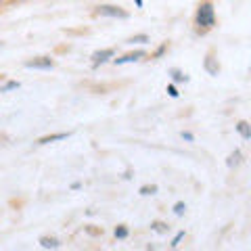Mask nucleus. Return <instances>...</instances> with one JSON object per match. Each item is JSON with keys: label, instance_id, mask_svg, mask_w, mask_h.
<instances>
[{"label": "nucleus", "instance_id": "nucleus-16", "mask_svg": "<svg viewBox=\"0 0 251 251\" xmlns=\"http://www.w3.org/2000/svg\"><path fill=\"white\" fill-rule=\"evenodd\" d=\"M15 88H19V82H6L2 88H0V92H9V90H15Z\"/></svg>", "mask_w": 251, "mask_h": 251}, {"label": "nucleus", "instance_id": "nucleus-7", "mask_svg": "<svg viewBox=\"0 0 251 251\" xmlns=\"http://www.w3.org/2000/svg\"><path fill=\"white\" fill-rule=\"evenodd\" d=\"M205 69H207L209 75H218L220 74V65H218V61L211 57V54H207V59H205Z\"/></svg>", "mask_w": 251, "mask_h": 251}, {"label": "nucleus", "instance_id": "nucleus-2", "mask_svg": "<svg viewBox=\"0 0 251 251\" xmlns=\"http://www.w3.org/2000/svg\"><path fill=\"white\" fill-rule=\"evenodd\" d=\"M97 13L103 15V17H120V19L128 17V13H126L124 9H120V6H113V4H103V6H99Z\"/></svg>", "mask_w": 251, "mask_h": 251}, {"label": "nucleus", "instance_id": "nucleus-14", "mask_svg": "<svg viewBox=\"0 0 251 251\" xmlns=\"http://www.w3.org/2000/svg\"><path fill=\"white\" fill-rule=\"evenodd\" d=\"M115 237L117 239H126V237H128V228H126V226H117V228H115Z\"/></svg>", "mask_w": 251, "mask_h": 251}, {"label": "nucleus", "instance_id": "nucleus-8", "mask_svg": "<svg viewBox=\"0 0 251 251\" xmlns=\"http://www.w3.org/2000/svg\"><path fill=\"white\" fill-rule=\"evenodd\" d=\"M40 245L44 249H59L61 243H59V239H54V237H42L40 239Z\"/></svg>", "mask_w": 251, "mask_h": 251}, {"label": "nucleus", "instance_id": "nucleus-11", "mask_svg": "<svg viewBox=\"0 0 251 251\" xmlns=\"http://www.w3.org/2000/svg\"><path fill=\"white\" fill-rule=\"evenodd\" d=\"M145 42H149V36H145V34L134 36V38H130L128 40V44H145Z\"/></svg>", "mask_w": 251, "mask_h": 251}, {"label": "nucleus", "instance_id": "nucleus-22", "mask_svg": "<svg viewBox=\"0 0 251 251\" xmlns=\"http://www.w3.org/2000/svg\"><path fill=\"white\" fill-rule=\"evenodd\" d=\"M72 188H74V191H77V188H82V184H80V182H74Z\"/></svg>", "mask_w": 251, "mask_h": 251}, {"label": "nucleus", "instance_id": "nucleus-23", "mask_svg": "<svg viewBox=\"0 0 251 251\" xmlns=\"http://www.w3.org/2000/svg\"><path fill=\"white\" fill-rule=\"evenodd\" d=\"M136 4H138V6H143V0H136Z\"/></svg>", "mask_w": 251, "mask_h": 251}, {"label": "nucleus", "instance_id": "nucleus-3", "mask_svg": "<svg viewBox=\"0 0 251 251\" xmlns=\"http://www.w3.org/2000/svg\"><path fill=\"white\" fill-rule=\"evenodd\" d=\"M113 54H115V50H113V49L97 50V52L92 54V67H99L100 63H105V61H109V59H113Z\"/></svg>", "mask_w": 251, "mask_h": 251}, {"label": "nucleus", "instance_id": "nucleus-13", "mask_svg": "<svg viewBox=\"0 0 251 251\" xmlns=\"http://www.w3.org/2000/svg\"><path fill=\"white\" fill-rule=\"evenodd\" d=\"M151 228L155 230V232H159V234H163V232H168V226L163 224V222H153L151 224Z\"/></svg>", "mask_w": 251, "mask_h": 251}, {"label": "nucleus", "instance_id": "nucleus-15", "mask_svg": "<svg viewBox=\"0 0 251 251\" xmlns=\"http://www.w3.org/2000/svg\"><path fill=\"white\" fill-rule=\"evenodd\" d=\"M157 193V186L151 184V186H140V195H155Z\"/></svg>", "mask_w": 251, "mask_h": 251}, {"label": "nucleus", "instance_id": "nucleus-1", "mask_svg": "<svg viewBox=\"0 0 251 251\" xmlns=\"http://www.w3.org/2000/svg\"><path fill=\"white\" fill-rule=\"evenodd\" d=\"M197 23L203 27H211L216 23V15H214V4L211 2H201L199 11H197Z\"/></svg>", "mask_w": 251, "mask_h": 251}, {"label": "nucleus", "instance_id": "nucleus-4", "mask_svg": "<svg viewBox=\"0 0 251 251\" xmlns=\"http://www.w3.org/2000/svg\"><path fill=\"white\" fill-rule=\"evenodd\" d=\"M52 59L49 57H38V59H31L25 63V67H31V69H52Z\"/></svg>", "mask_w": 251, "mask_h": 251}, {"label": "nucleus", "instance_id": "nucleus-9", "mask_svg": "<svg viewBox=\"0 0 251 251\" xmlns=\"http://www.w3.org/2000/svg\"><path fill=\"white\" fill-rule=\"evenodd\" d=\"M237 130H239V134H241L243 138H245V140H249V138H251V126H249L247 122H239Z\"/></svg>", "mask_w": 251, "mask_h": 251}, {"label": "nucleus", "instance_id": "nucleus-6", "mask_svg": "<svg viewBox=\"0 0 251 251\" xmlns=\"http://www.w3.org/2000/svg\"><path fill=\"white\" fill-rule=\"evenodd\" d=\"M69 136V132H59V134H50V136H42L38 140V145H49V143H57V140H65Z\"/></svg>", "mask_w": 251, "mask_h": 251}, {"label": "nucleus", "instance_id": "nucleus-17", "mask_svg": "<svg viewBox=\"0 0 251 251\" xmlns=\"http://www.w3.org/2000/svg\"><path fill=\"white\" fill-rule=\"evenodd\" d=\"M184 211H186V205H184L182 201H180V203H176V205H174V214H176V216H182Z\"/></svg>", "mask_w": 251, "mask_h": 251}, {"label": "nucleus", "instance_id": "nucleus-24", "mask_svg": "<svg viewBox=\"0 0 251 251\" xmlns=\"http://www.w3.org/2000/svg\"><path fill=\"white\" fill-rule=\"evenodd\" d=\"M0 46H2V42H0Z\"/></svg>", "mask_w": 251, "mask_h": 251}, {"label": "nucleus", "instance_id": "nucleus-18", "mask_svg": "<svg viewBox=\"0 0 251 251\" xmlns=\"http://www.w3.org/2000/svg\"><path fill=\"white\" fill-rule=\"evenodd\" d=\"M184 239V230H180L178 234H176V237H174V241H172V247H178L180 245V241H182Z\"/></svg>", "mask_w": 251, "mask_h": 251}, {"label": "nucleus", "instance_id": "nucleus-20", "mask_svg": "<svg viewBox=\"0 0 251 251\" xmlns=\"http://www.w3.org/2000/svg\"><path fill=\"white\" fill-rule=\"evenodd\" d=\"M166 49H168V44H161L159 49H157V52H155V57H161L163 52H166Z\"/></svg>", "mask_w": 251, "mask_h": 251}, {"label": "nucleus", "instance_id": "nucleus-10", "mask_svg": "<svg viewBox=\"0 0 251 251\" xmlns=\"http://www.w3.org/2000/svg\"><path fill=\"white\" fill-rule=\"evenodd\" d=\"M226 163H228V168L239 166V163H241V151H234V153L228 157V161H226Z\"/></svg>", "mask_w": 251, "mask_h": 251}, {"label": "nucleus", "instance_id": "nucleus-12", "mask_svg": "<svg viewBox=\"0 0 251 251\" xmlns=\"http://www.w3.org/2000/svg\"><path fill=\"white\" fill-rule=\"evenodd\" d=\"M172 77H174V82H186L188 77L180 72V69H172Z\"/></svg>", "mask_w": 251, "mask_h": 251}, {"label": "nucleus", "instance_id": "nucleus-5", "mask_svg": "<svg viewBox=\"0 0 251 251\" xmlns=\"http://www.w3.org/2000/svg\"><path fill=\"white\" fill-rule=\"evenodd\" d=\"M143 57H145V50H134V52H128V54H124V57L115 59V65H126V63H134V61L143 59Z\"/></svg>", "mask_w": 251, "mask_h": 251}, {"label": "nucleus", "instance_id": "nucleus-21", "mask_svg": "<svg viewBox=\"0 0 251 251\" xmlns=\"http://www.w3.org/2000/svg\"><path fill=\"white\" fill-rule=\"evenodd\" d=\"M180 136H182V138L186 140V143H193V134H191V132H182Z\"/></svg>", "mask_w": 251, "mask_h": 251}, {"label": "nucleus", "instance_id": "nucleus-19", "mask_svg": "<svg viewBox=\"0 0 251 251\" xmlns=\"http://www.w3.org/2000/svg\"><path fill=\"white\" fill-rule=\"evenodd\" d=\"M168 94H170L172 99H178V90H176V86H174V84H170V86H168Z\"/></svg>", "mask_w": 251, "mask_h": 251}]
</instances>
